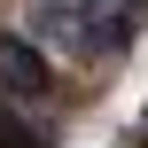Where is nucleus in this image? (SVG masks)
Segmentation results:
<instances>
[{"label":"nucleus","instance_id":"f257e3e1","mask_svg":"<svg viewBox=\"0 0 148 148\" xmlns=\"http://www.w3.org/2000/svg\"><path fill=\"white\" fill-rule=\"evenodd\" d=\"M31 39H47V47H62V55H94V62H109V55H125L133 47V8H117V0H39L31 16Z\"/></svg>","mask_w":148,"mask_h":148},{"label":"nucleus","instance_id":"f03ea898","mask_svg":"<svg viewBox=\"0 0 148 148\" xmlns=\"http://www.w3.org/2000/svg\"><path fill=\"white\" fill-rule=\"evenodd\" d=\"M55 70L31 39H0V101H47Z\"/></svg>","mask_w":148,"mask_h":148},{"label":"nucleus","instance_id":"7ed1b4c3","mask_svg":"<svg viewBox=\"0 0 148 148\" xmlns=\"http://www.w3.org/2000/svg\"><path fill=\"white\" fill-rule=\"evenodd\" d=\"M47 140H55V133H47L39 117H23L16 101H0V148H47Z\"/></svg>","mask_w":148,"mask_h":148},{"label":"nucleus","instance_id":"20e7f679","mask_svg":"<svg viewBox=\"0 0 148 148\" xmlns=\"http://www.w3.org/2000/svg\"><path fill=\"white\" fill-rule=\"evenodd\" d=\"M117 8H148V0H117Z\"/></svg>","mask_w":148,"mask_h":148}]
</instances>
